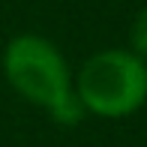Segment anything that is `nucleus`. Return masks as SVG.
<instances>
[{"label":"nucleus","instance_id":"obj_3","mask_svg":"<svg viewBox=\"0 0 147 147\" xmlns=\"http://www.w3.org/2000/svg\"><path fill=\"white\" fill-rule=\"evenodd\" d=\"M129 51L138 54L141 60H147V6L132 18V27H129Z\"/></svg>","mask_w":147,"mask_h":147},{"label":"nucleus","instance_id":"obj_2","mask_svg":"<svg viewBox=\"0 0 147 147\" xmlns=\"http://www.w3.org/2000/svg\"><path fill=\"white\" fill-rule=\"evenodd\" d=\"M72 84L84 114L123 120L147 102V60L129 48H102L78 66Z\"/></svg>","mask_w":147,"mask_h":147},{"label":"nucleus","instance_id":"obj_1","mask_svg":"<svg viewBox=\"0 0 147 147\" xmlns=\"http://www.w3.org/2000/svg\"><path fill=\"white\" fill-rule=\"evenodd\" d=\"M0 72L18 99L42 108L57 126H78L87 117L75 96L69 60L42 33H15L3 45Z\"/></svg>","mask_w":147,"mask_h":147}]
</instances>
